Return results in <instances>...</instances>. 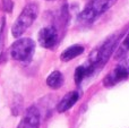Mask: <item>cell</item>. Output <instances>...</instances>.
Instances as JSON below:
<instances>
[{
    "label": "cell",
    "instance_id": "6da1fadb",
    "mask_svg": "<svg viewBox=\"0 0 129 128\" xmlns=\"http://www.w3.org/2000/svg\"><path fill=\"white\" fill-rule=\"evenodd\" d=\"M118 41H119V36L117 34H113V35L109 36L102 44H100L89 53L87 62L85 63V66L89 70L91 75L96 69L102 68L108 62V60L112 56V53L117 50Z\"/></svg>",
    "mask_w": 129,
    "mask_h": 128
},
{
    "label": "cell",
    "instance_id": "7a4b0ae2",
    "mask_svg": "<svg viewBox=\"0 0 129 128\" xmlns=\"http://www.w3.org/2000/svg\"><path fill=\"white\" fill-rule=\"evenodd\" d=\"M117 1L118 0H89L78 15V22L83 25L92 24L113 7Z\"/></svg>",
    "mask_w": 129,
    "mask_h": 128
},
{
    "label": "cell",
    "instance_id": "3957f363",
    "mask_svg": "<svg viewBox=\"0 0 129 128\" xmlns=\"http://www.w3.org/2000/svg\"><path fill=\"white\" fill-rule=\"evenodd\" d=\"M39 15V6L35 2L27 4L15 20L13 27H11V33L15 38H19L26 32L28 27L32 26L34 20L36 19Z\"/></svg>",
    "mask_w": 129,
    "mask_h": 128
},
{
    "label": "cell",
    "instance_id": "277c9868",
    "mask_svg": "<svg viewBox=\"0 0 129 128\" xmlns=\"http://www.w3.org/2000/svg\"><path fill=\"white\" fill-rule=\"evenodd\" d=\"M35 51V42L32 39H18L11 44L10 56L14 60L27 62L32 59Z\"/></svg>",
    "mask_w": 129,
    "mask_h": 128
},
{
    "label": "cell",
    "instance_id": "5b68a950",
    "mask_svg": "<svg viewBox=\"0 0 129 128\" xmlns=\"http://www.w3.org/2000/svg\"><path fill=\"white\" fill-rule=\"evenodd\" d=\"M128 77H129V56L123 59L119 65H117L116 68L104 77L103 84L107 87H111V86H114L116 84L125 81Z\"/></svg>",
    "mask_w": 129,
    "mask_h": 128
},
{
    "label": "cell",
    "instance_id": "8992f818",
    "mask_svg": "<svg viewBox=\"0 0 129 128\" xmlns=\"http://www.w3.org/2000/svg\"><path fill=\"white\" fill-rule=\"evenodd\" d=\"M38 40L41 47L45 48V49H52L58 43V40H59L58 31L53 26L43 27L39 32Z\"/></svg>",
    "mask_w": 129,
    "mask_h": 128
},
{
    "label": "cell",
    "instance_id": "52a82bcc",
    "mask_svg": "<svg viewBox=\"0 0 129 128\" xmlns=\"http://www.w3.org/2000/svg\"><path fill=\"white\" fill-rule=\"evenodd\" d=\"M40 127V112L34 106L26 110L17 128H39Z\"/></svg>",
    "mask_w": 129,
    "mask_h": 128
},
{
    "label": "cell",
    "instance_id": "ba28073f",
    "mask_svg": "<svg viewBox=\"0 0 129 128\" xmlns=\"http://www.w3.org/2000/svg\"><path fill=\"white\" fill-rule=\"evenodd\" d=\"M78 99H79V94H78V92H76V91L67 93L62 99L60 100L58 106H57L58 112H66V111H68L69 109L78 101Z\"/></svg>",
    "mask_w": 129,
    "mask_h": 128
},
{
    "label": "cell",
    "instance_id": "9c48e42d",
    "mask_svg": "<svg viewBox=\"0 0 129 128\" xmlns=\"http://www.w3.org/2000/svg\"><path fill=\"white\" fill-rule=\"evenodd\" d=\"M83 52H84V47L79 44L71 45V47L67 48L64 51H62V53L60 54V59L62 61H70L71 59L80 56Z\"/></svg>",
    "mask_w": 129,
    "mask_h": 128
},
{
    "label": "cell",
    "instance_id": "30bf717a",
    "mask_svg": "<svg viewBox=\"0 0 129 128\" xmlns=\"http://www.w3.org/2000/svg\"><path fill=\"white\" fill-rule=\"evenodd\" d=\"M47 84H48V86H49V87L54 88V90L61 87V85L63 84V76H62V74H61L60 72H58V70L52 72L51 74L48 76Z\"/></svg>",
    "mask_w": 129,
    "mask_h": 128
},
{
    "label": "cell",
    "instance_id": "8fae6325",
    "mask_svg": "<svg viewBox=\"0 0 129 128\" xmlns=\"http://www.w3.org/2000/svg\"><path fill=\"white\" fill-rule=\"evenodd\" d=\"M128 51H129V32L127 33V35L125 36V39L122 40V42L117 48L116 52H114V58L116 59L122 58Z\"/></svg>",
    "mask_w": 129,
    "mask_h": 128
},
{
    "label": "cell",
    "instance_id": "7c38bea8",
    "mask_svg": "<svg viewBox=\"0 0 129 128\" xmlns=\"http://www.w3.org/2000/svg\"><path fill=\"white\" fill-rule=\"evenodd\" d=\"M89 75L91 74H89L88 69L86 68L85 65H82V66H79V67H77L76 70H75V82H76V84H80L87 76H89Z\"/></svg>",
    "mask_w": 129,
    "mask_h": 128
},
{
    "label": "cell",
    "instance_id": "4fadbf2b",
    "mask_svg": "<svg viewBox=\"0 0 129 128\" xmlns=\"http://www.w3.org/2000/svg\"><path fill=\"white\" fill-rule=\"evenodd\" d=\"M4 28H5V18H1V23H0V58L4 52Z\"/></svg>",
    "mask_w": 129,
    "mask_h": 128
},
{
    "label": "cell",
    "instance_id": "5bb4252c",
    "mask_svg": "<svg viewBox=\"0 0 129 128\" xmlns=\"http://www.w3.org/2000/svg\"><path fill=\"white\" fill-rule=\"evenodd\" d=\"M4 1V4H2V6H4V9L6 11H11L13 10V1L11 0H2Z\"/></svg>",
    "mask_w": 129,
    "mask_h": 128
},
{
    "label": "cell",
    "instance_id": "9a60e30c",
    "mask_svg": "<svg viewBox=\"0 0 129 128\" xmlns=\"http://www.w3.org/2000/svg\"><path fill=\"white\" fill-rule=\"evenodd\" d=\"M48 1H52V0H48Z\"/></svg>",
    "mask_w": 129,
    "mask_h": 128
}]
</instances>
